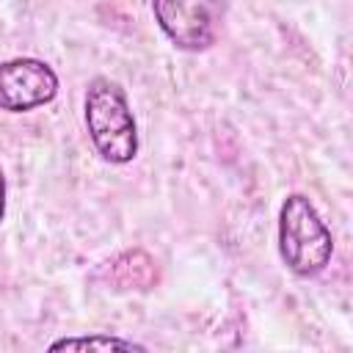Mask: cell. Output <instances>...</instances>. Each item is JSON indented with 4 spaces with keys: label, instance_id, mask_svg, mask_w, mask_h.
I'll use <instances>...</instances> for the list:
<instances>
[{
    "label": "cell",
    "instance_id": "5b68a950",
    "mask_svg": "<svg viewBox=\"0 0 353 353\" xmlns=\"http://www.w3.org/2000/svg\"><path fill=\"white\" fill-rule=\"evenodd\" d=\"M108 281L116 287V290H152L160 279V270H157V262L141 251V248H132V251H124L119 254L110 268L105 270Z\"/></svg>",
    "mask_w": 353,
    "mask_h": 353
},
{
    "label": "cell",
    "instance_id": "3957f363",
    "mask_svg": "<svg viewBox=\"0 0 353 353\" xmlns=\"http://www.w3.org/2000/svg\"><path fill=\"white\" fill-rule=\"evenodd\" d=\"M152 11L160 30L171 39L176 50L204 52L221 36L226 3L223 0H152Z\"/></svg>",
    "mask_w": 353,
    "mask_h": 353
},
{
    "label": "cell",
    "instance_id": "6da1fadb",
    "mask_svg": "<svg viewBox=\"0 0 353 353\" xmlns=\"http://www.w3.org/2000/svg\"><path fill=\"white\" fill-rule=\"evenodd\" d=\"M85 130L97 154L124 165L138 154V130L124 88L110 77H94L85 88Z\"/></svg>",
    "mask_w": 353,
    "mask_h": 353
},
{
    "label": "cell",
    "instance_id": "8992f818",
    "mask_svg": "<svg viewBox=\"0 0 353 353\" xmlns=\"http://www.w3.org/2000/svg\"><path fill=\"white\" fill-rule=\"evenodd\" d=\"M50 350H146V345L110 336V334H88V336H63L50 345Z\"/></svg>",
    "mask_w": 353,
    "mask_h": 353
},
{
    "label": "cell",
    "instance_id": "7a4b0ae2",
    "mask_svg": "<svg viewBox=\"0 0 353 353\" xmlns=\"http://www.w3.org/2000/svg\"><path fill=\"white\" fill-rule=\"evenodd\" d=\"M279 254L295 276H317L334 254V237L303 193H290L279 212Z\"/></svg>",
    "mask_w": 353,
    "mask_h": 353
},
{
    "label": "cell",
    "instance_id": "277c9868",
    "mask_svg": "<svg viewBox=\"0 0 353 353\" xmlns=\"http://www.w3.org/2000/svg\"><path fill=\"white\" fill-rule=\"evenodd\" d=\"M58 94V74L39 58H11L0 63V110L28 113L52 102Z\"/></svg>",
    "mask_w": 353,
    "mask_h": 353
},
{
    "label": "cell",
    "instance_id": "52a82bcc",
    "mask_svg": "<svg viewBox=\"0 0 353 353\" xmlns=\"http://www.w3.org/2000/svg\"><path fill=\"white\" fill-rule=\"evenodd\" d=\"M6 218V176L0 171V221Z\"/></svg>",
    "mask_w": 353,
    "mask_h": 353
}]
</instances>
